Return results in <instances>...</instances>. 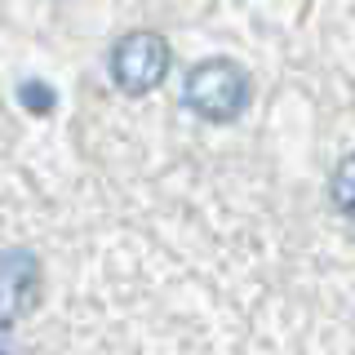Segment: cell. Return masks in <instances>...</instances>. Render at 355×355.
I'll return each mask as SVG.
<instances>
[{
    "label": "cell",
    "instance_id": "obj_4",
    "mask_svg": "<svg viewBox=\"0 0 355 355\" xmlns=\"http://www.w3.org/2000/svg\"><path fill=\"white\" fill-rule=\"evenodd\" d=\"M329 200H333V209H338L342 218L355 222V151L338 164V169H333V178H329Z\"/></svg>",
    "mask_w": 355,
    "mask_h": 355
},
{
    "label": "cell",
    "instance_id": "obj_5",
    "mask_svg": "<svg viewBox=\"0 0 355 355\" xmlns=\"http://www.w3.org/2000/svg\"><path fill=\"white\" fill-rule=\"evenodd\" d=\"M18 103L31 111V116H49L53 107H58V94H53L49 85H40V80H22L18 85Z\"/></svg>",
    "mask_w": 355,
    "mask_h": 355
},
{
    "label": "cell",
    "instance_id": "obj_1",
    "mask_svg": "<svg viewBox=\"0 0 355 355\" xmlns=\"http://www.w3.org/2000/svg\"><path fill=\"white\" fill-rule=\"evenodd\" d=\"M182 103L209 125H231L249 107V71L231 58H205L187 71Z\"/></svg>",
    "mask_w": 355,
    "mask_h": 355
},
{
    "label": "cell",
    "instance_id": "obj_3",
    "mask_svg": "<svg viewBox=\"0 0 355 355\" xmlns=\"http://www.w3.org/2000/svg\"><path fill=\"white\" fill-rule=\"evenodd\" d=\"M40 258L31 249H5L0 253V324L14 329L40 306Z\"/></svg>",
    "mask_w": 355,
    "mask_h": 355
},
{
    "label": "cell",
    "instance_id": "obj_2",
    "mask_svg": "<svg viewBox=\"0 0 355 355\" xmlns=\"http://www.w3.org/2000/svg\"><path fill=\"white\" fill-rule=\"evenodd\" d=\"M173 53H169V40L160 31H129L125 40L111 49V80H116L120 94H151L155 85L164 80Z\"/></svg>",
    "mask_w": 355,
    "mask_h": 355
},
{
    "label": "cell",
    "instance_id": "obj_6",
    "mask_svg": "<svg viewBox=\"0 0 355 355\" xmlns=\"http://www.w3.org/2000/svg\"><path fill=\"white\" fill-rule=\"evenodd\" d=\"M0 355H14V342H9V329L0 324Z\"/></svg>",
    "mask_w": 355,
    "mask_h": 355
}]
</instances>
